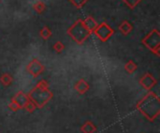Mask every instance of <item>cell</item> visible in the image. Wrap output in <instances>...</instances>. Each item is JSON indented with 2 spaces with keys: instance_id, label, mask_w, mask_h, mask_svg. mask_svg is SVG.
<instances>
[{
  "instance_id": "obj_1",
  "label": "cell",
  "mask_w": 160,
  "mask_h": 133,
  "mask_svg": "<svg viewBox=\"0 0 160 133\" xmlns=\"http://www.w3.org/2000/svg\"><path fill=\"white\" fill-rule=\"evenodd\" d=\"M67 34L79 45H82L92 34L84 25L83 20H77L68 30Z\"/></svg>"
},
{
  "instance_id": "obj_2",
  "label": "cell",
  "mask_w": 160,
  "mask_h": 133,
  "mask_svg": "<svg viewBox=\"0 0 160 133\" xmlns=\"http://www.w3.org/2000/svg\"><path fill=\"white\" fill-rule=\"evenodd\" d=\"M142 43L149 48L152 52L159 56L160 48V33L158 29L151 30L142 39Z\"/></svg>"
},
{
  "instance_id": "obj_3",
  "label": "cell",
  "mask_w": 160,
  "mask_h": 133,
  "mask_svg": "<svg viewBox=\"0 0 160 133\" xmlns=\"http://www.w3.org/2000/svg\"><path fill=\"white\" fill-rule=\"evenodd\" d=\"M96 36L102 42H106L108 41L112 35L114 34V30L107 23V22H101L99 24H98V26L96 27V29L93 32Z\"/></svg>"
},
{
  "instance_id": "obj_4",
  "label": "cell",
  "mask_w": 160,
  "mask_h": 133,
  "mask_svg": "<svg viewBox=\"0 0 160 133\" xmlns=\"http://www.w3.org/2000/svg\"><path fill=\"white\" fill-rule=\"evenodd\" d=\"M43 70H44V66L37 59H33L27 65V71L34 77H37L38 76H39Z\"/></svg>"
},
{
  "instance_id": "obj_5",
  "label": "cell",
  "mask_w": 160,
  "mask_h": 133,
  "mask_svg": "<svg viewBox=\"0 0 160 133\" xmlns=\"http://www.w3.org/2000/svg\"><path fill=\"white\" fill-rule=\"evenodd\" d=\"M140 82H141V85L146 89H150L151 88H153L157 84V80L150 74H145L141 78Z\"/></svg>"
},
{
  "instance_id": "obj_6",
  "label": "cell",
  "mask_w": 160,
  "mask_h": 133,
  "mask_svg": "<svg viewBox=\"0 0 160 133\" xmlns=\"http://www.w3.org/2000/svg\"><path fill=\"white\" fill-rule=\"evenodd\" d=\"M118 29H119V31H120V33H121L122 34H124V35H128V34L132 32L133 26H132V24H131L128 21H123L120 23Z\"/></svg>"
},
{
  "instance_id": "obj_7",
  "label": "cell",
  "mask_w": 160,
  "mask_h": 133,
  "mask_svg": "<svg viewBox=\"0 0 160 133\" xmlns=\"http://www.w3.org/2000/svg\"><path fill=\"white\" fill-rule=\"evenodd\" d=\"M75 89H76L79 93L83 94V93H85V92L89 89V85H88V83H87L85 80L81 79V80L77 81V83H76V85H75Z\"/></svg>"
},
{
  "instance_id": "obj_8",
  "label": "cell",
  "mask_w": 160,
  "mask_h": 133,
  "mask_svg": "<svg viewBox=\"0 0 160 133\" xmlns=\"http://www.w3.org/2000/svg\"><path fill=\"white\" fill-rule=\"evenodd\" d=\"M83 23H84V25L86 26V28L91 32V33H93L94 32V30L96 29V27L98 26V22H97V21L93 18V17H91V16H88L85 20H83Z\"/></svg>"
},
{
  "instance_id": "obj_9",
  "label": "cell",
  "mask_w": 160,
  "mask_h": 133,
  "mask_svg": "<svg viewBox=\"0 0 160 133\" xmlns=\"http://www.w3.org/2000/svg\"><path fill=\"white\" fill-rule=\"evenodd\" d=\"M52 30L48 26H43L39 31V35L43 40H48L52 36Z\"/></svg>"
},
{
  "instance_id": "obj_10",
  "label": "cell",
  "mask_w": 160,
  "mask_h": 133,
  "mask_svg": "<svg viewBox=\"0 0 160 133\" xmlns=\"http://www.w3.org/2000/svg\"><path fill=\"white\" fill-rule=\"evenodd\" d=\"M33 8L34 10L38 13V14H41L45 11L46 9V5L44 4V2L42 1H38L33 5Z\"/></svg>"
},
{
  "instance_id": "obj_11",
  "label": "cell",
  "mask_w": 160,
  "mask_h": 133,
  "mask_svg": "<svg viewBox=\"0 0 160 133\" xmlns=\"http://www.w3.org/2000/svg\"><path fill=\"white\" fill-rule=\"evenodd\" d=\"M0 81L4 86H9L11 84V82H12V77L8 74H4V75L1 76Z\"/></svg>"
},
{
  "instance_id": "obj_12",
  "label": "cell",
  "mask_w": 160,
  "mask_h": 133,
  "mask_svg": "<svg viewBox=\"0 0 160 133\" xmlns=\"http://www.w3.org/2000/svg\"><path fill=\"white\" fill-rule=\"evenodd\" d=\"M125 69L128 73L132 74L135 72V70L137 69V64L133 62V61H129L126 65H125Z\"/></svg>"
},
{
  "instance_id": "obj_13",
  "label": "cell",
  "mask_w": 160,
  "mask_h": 133,
  "mask_svg": "<svg viewBox=\"0 0 160 133\" xmlns=\"http://www.w3.org/2000/svg\"><path fill=\"white\" fill-rule=\"evenodd\" d=\"M75 7H77V8H82V7H83L85 5H86V3L89 1V0H68Z\"/></svg>"
},
{
  "instance_id": "obj_14",
  "label": "cell",
  "mask_w": 160,
  "mask_h": 133,
  "mask_svg": "<svg viewBox=\"0 0 160 133\" xmlns=\"http://www.w3.org/2000/svg\"><path fill=\"white\" fill-rule=\"evenodd\" d=\"M129 8H131V9H133V8H135L142 0H122Z\"/></svg>"
},
{
  "instance_id": "obj_15",
  "label": "cell",
  "mask_w": 160,
  "mask_h": 133,
  "mask_svg": "<svg viewBox=\"0 0 160 133\" xmlns=\"http://www.w3.org/2000/svg\"><path fill=\"white\" fill-rule=\"evenodd\" d=\"M53 49L57 52V53H61L64 49H65V45L61 42V41H57L53 44Z\"/></svg>"
}]
</instances>
